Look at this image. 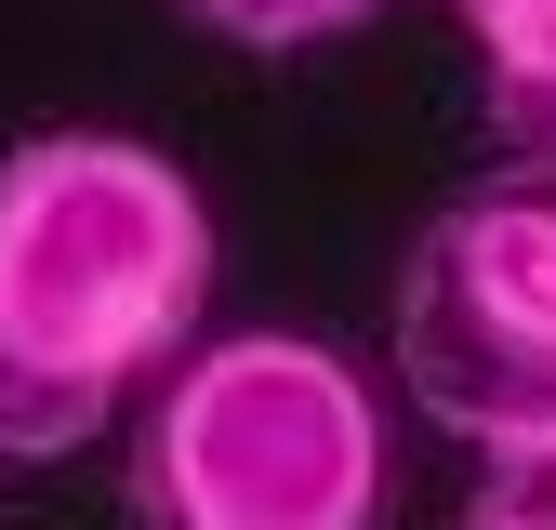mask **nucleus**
<instances>
[{"label":"nucleus","mask_w":556,"mask_h":530,"mask_svg":"<svg viewBox=\"0 0 556 530\" xmlns=\"http://www.w3.org/2000/svg\"><path fill=\"white\" fill-rule=\"evenodd\" d=\"M477 40V93H491V132L556 173V0H451Z\"/></svg>","instance_id":"20e7f679"},{"label":"nucleus","mask_w":556,"mask_h":530,"mask_svg":"<svg viewBox=\"0 0 556 530\" xmlns=\"http://www.w3.org/2000/svg\"><path fill=\"white\" fill-rule=\"evenodd\" d=\"M132 530H384V398L318 331H199L132 425Z\"/></svg>","instance_id":"f03ea898"},{"label":"nucleus","mask_w":556,"mask_h":530,"mask_svg":"<svg viewBox=\"0 0 556 530\" xmlns=\"http://www.w3.org/2000/svg\"><path fill=\"white\" fill-rule=\"evenodd\" d=\"M464 530H556V438H543V451H491Z\"/></svg>","instance_id":"423d86ee"},{"label":"nucleus","mask_w":556,"mask_h":530,"mask_svg":"<svg viewBox=\"0 0 556 530\" xmlns=\"http://www.w3.org/2000/svg\"><path fill=\"white\" fill-rule=\"evenodd\" d=\"M397 384L438 438L543 451L556 438V186H477L397 252Z\"/></svg>","instance_id":"7ed1b4c3"},{"label":"nucleus","mask_w":556,"mask_h":530,"mask_svg":"<svg viewBox=\"0 0 556 530\" xmlns=\"http://www.w3.org/2000/svg\"><path fill=\"white\" fill-rule=\"evenodd\" d=\"M173 14L213 27V40H239V53H318L344 27H371L384 0H173Z\"/></svg>","instance_id":"39448f33"},{"label":"nucleus","mask_w":556,"mask_h":530,"mask_svg":"<svg viewBox=\"0 0 556 530\" xmlns=\"http://www.w3.org/2000/svg\"><path fill=\"white\" fill-rule=\"evenodd\" d=\"M213 305V199L147 132H27L0 160V451H80Z\"/></svg>","instance_id":"f257e3e1"}]
</instances>
